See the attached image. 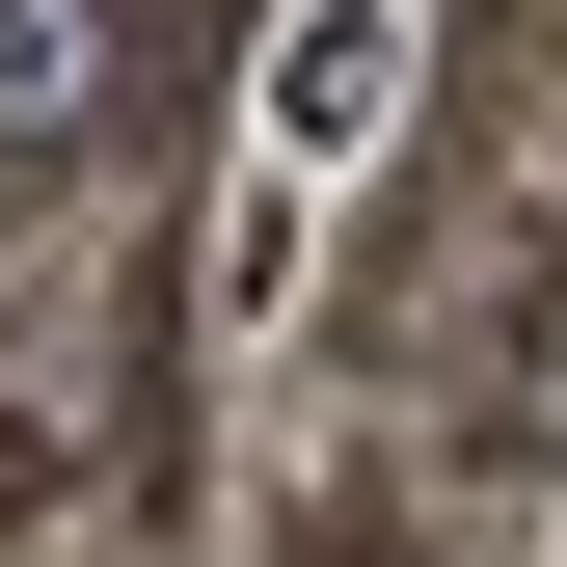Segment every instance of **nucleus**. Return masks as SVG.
Listing matches in <instances>:
<instances>
[{"mask_svg":"<svg viewBox=\"0 0 567 567\" xmlns=\"http://www.w3.org/2000/svg\"><path fill=\"white\" fill-rule=\"evenodd\" d=\"M109 54H135V0H0V163H54V135H82Z\"/></svg>","mask_w":567,"mask_h":567,"instance_id":"nucleus-1","label":"nucleus"}]
</instances>
